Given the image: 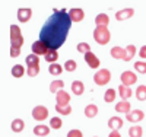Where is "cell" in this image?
Instances as JSON below:
<instances>
[{
    "instance_id": "1",
    "label": "cell",
    "mask_w": 146,
    "mask_h": 137,
    "mask_svg": "<svg viewBox=\"0 0 146 137\" xmlns=\"http://www.w3.org/2000/svg\"><path fill=\"white\" fill-rule=\"evenodd\" d=\"M72 23L73 22L69 16V10L54 9L53 15L45 21L40 31V40L50 50L57 51V48H60L64 44Z\"/></svg>"
},
{
    "instance_id": "2",
    "label": "cell",
    "mask_w": 146,
    "mask_h": 137,
    "mask_svg": "<svg viewBox=\"0 0 146 137\" xmlns=\"http://www.w3.org/2000/svg\"><path fill=\"white\" fill-rule=\"evenodd\" d=\"M94 40L100 45H105L111 40V32L108 31L107 26H96L94 31Z\"/></svg>"
},
{
    "instance_id": "3",
    "label": "cell",
    "mask_w": 146,
    "mask_h": 137,
    "mask_svg": "<svg viewBox=\"0 0 146 137\" xmlns=\"http://www.w3.org/2000/svg\"><path fill=\"white\" fill-rule=\"evenodd\" d=\"M10 44L15 48H21L23 44V36L18 25H10Z\"/></svg>"
},
{
    "instance_id": "4",
    "label": "cell",
    "mask_w": 146,
    "mask_h": 137,
    "mask_svg": "<svg viewBox=\"0 0 146 137\" xmlns=\"http://www.w3.org/2000/svg\"><path fill=\"white\" fill-rule=\"evenodd\" d=\"M110 80H111V71H110L108 69H100L94 74V82L98 86H104Z\"/></svg>"
},
{
    "instance_id": "5",
    "label": "cell",
    "mask_w": 146,
    "mask_h": 137,
    "mask_svg": "<svg viewBox=\"0 0 146 137\" xmlns=\"http://www.w3.org/2000/svg\"><path fill=\"white\" fill-rule=\"evenodd\" d=\"M120 79H121V85L129 86V88H130L131 85H135V83L137 82L136 73H133L131 70H126V71H123V73H121V76H120Z\"/></svg>"
},
{
    "instance_id": "6",
    "label": "cell",
    "mask_w": 146,
    "mask_h": 137,
    "mask_svg": "<svg viewBox=\"0 0 146 137\" xmlns=\"http://www.w3.org/2000/svg\"><path fill=\"white\" fill-rule=\"evenodd\" d=\"M48 117V109L44 105H38L32 109V118L35 121H44Z\"/></svg>"
},
{
    "instance_id": "7",
    "label": "cell",
    "mask_w": 146,
    "mask_h": 137,
    "mask_svg": "<svg viewBox=\"0 0 146 137\" xmlns=\"http://www.w3.org/2000/svg\"><path fill=\"white\" fill-rule=\"evenodd\" d=\"M48 51H50V48H48L41 40L35 41V42L32 44V53L36 54V56H45Z\"/></svg>"
},
{
    "instance_id": "8",
    "label": "cell",
    "mask_w": 146,
    "mask_h": 137,
    "mask_svg": "<svg viewBox=\"0 0 146 137\" xmlns=\"http://www.w3.org/2000/svg\"><path fill=\"white\" fill-rule=\"evenodd\" d=\"M69 16H70L72 22H80L85 18V12L82 7H72L69 10Z\"/></svg>"
},
{
    "instance_id": "9",
    "label": "cell",
    "mask_w": 146,
    "mask_h": 137,
    "mask_svg": "<svg viewBox=\"0 0 146 137\" xmlns=\"http://www.w3.org/2000/svg\"><path fill=\"white\" fill-rule=\"evenodd\" d=\"M126 118H127L129 122H139L145 118V113L140 109H133L129 114H126Z\"/></svg>"
},
{
    "instance_id": "10",
    "label": "cell",
    "mask_w": 146,
    "mask_h": 137,
    "mask_svg": "<svg viewBox=\"0 0 146 137\" xmlns=\"http://www.w3.org/2000/svg\"><path fill=\"white\" fill-rule=\"evenodd\" d=\"M32 16V9L29 7H19L18 9V21L22 22V23H25L31 19Z\"/></svg>"
},
{
    "instance_id": "11",
    "label": "cell",
    "mask_w": 146,
    "mask_h": 137,
    "mask_svg": "<svg viewBox=\"0 0 146 137\" xmlns=\"http://www.w3.org/2000/svg\"><path fill=\"white\" fill-rule=\"evenodd\" d=\"M56 101H57V105H62V107H66V105H70V95L66 92V91H58L56 93Z\"/></svg>"
},
{
    "instance_id": "12",
    "label": "cell",
    "mask_w": 146,
    "mask_h": 137,
    "mask_svg": "<svg viewBox=\"0 0 146 137\" xmlns=\"http://www.w3.org/2000/svg\"><path fill=\"white\" fill-rule=\"evenodd\" d=\"M133 15H135V9L133 7H124V9L118 10L115 13V19L117 21H126V19L131 18Z\"/></svg>"
},
{
    "instance_id": "13",
    "label": "cell",
    "mask_w": 146,
    "mask_h": 137,
    "mask_svg": "<svg viewBox=\"0 0 146 137\" xmlns=\"http://www.w3.org/2000/svg\"><path fill=\"white\" fill-rule=\"evenodd\" d=\"M83 57H85V61L88 63V66L91 69H98L100 67V58L96 57L94 53H86Z\"/></svg>"
},
{
    "instance_id": "14",
    "label": "cell",
    "mask_w": 146,
    "mask_h": 137,
    "mask_svg": "<svg viewBox=\"0 0 146 137\" xmlns=\"http://www.w3.org/2000/svg\"><path fill=\"white\" fill-rule=\"evenodd\" d=\"M123 122H124V121H123V118H120V117L114 115V117H111V118L108 120V127L111 128L113 131H114V130H117V131H118L121 127H123Z\"/></svg>"
},
{
    "instance_id": "15",
    "label": "cell",
    "mask_w": 146,
    "mask_h": 137,
    "mask_svg": "<svg viewBox=\"0 0 146 137\" xmlns=\"http://www.w3.org/2000/svg\"><path fill=\"white\" fill-rule=\"evenodd\" d=\"M111 57L115 60H126V48H121V47H113L111 48Z\"/></svg>"
},
{
    "instance_id": "16",
    "label": "cell",
    "mask_w": 146,
    "mask_h": 137,
    "mask_svg": "<svg viewBox=\"0 0 146 137\" xmlns=\"http://www.w3.org/2000/svg\"><path fill=\"white\" fill-rule=\"evenodd\" d=\"M50 128H51V127L44 126V124H38V126L34 127V134H35V136H41V137L48 136V134H50Z\"/></svg>"
},
{
    "instance_id": "17",
    "label": "cell",
    "mask_w": 146,
    "mask_h": 137,
    "mask_svg": "<svg viewBox=\"0 0 146 137\" xmlns=\"http://www.w3.org/2000/svg\"><path fill=\"white\" fill-rule=\"evenodd\" d=\"M118 93H120V98L123 99V101H127L129 98H131L133 92L129 86H124V85H120L118 86Z\"/></svg>"
},
{
    "instance_id": "18",
    "label": "cell",
    "mask_w": 146,
    "mask_h": 137,
    "mask_svg": "<svg viewBox=\"0 0 146 137\" xmlns=\"http://www.w3.org/2000/svg\"><path fill=\"white\" fill-rule=\"evenodd\" d=\"M85 117H88V118H94L96 117V114H98V107H96L95 104H89L85 107Z\"/></svg>"
},
{
    "instance_id": "19",
    "label": "cell",
    "mask_w": 146,
    "mask_h": 137,
    "mask_svg": "<svg viewBox=\"0 0 146 137\" xmlns=\"http://www.w3.org/2000/svg\"><path fill=\"white\" fill-rule=\"evenodd\" d=\"M115 111L121 114H129L130 113V102L129 101H120L115 105Z\"/></svg>"
},
{
    "instance_id": "20",
    "label": "cell",
    "mask_w": 146,
    "mask_h": 137,
    "mask_svg": "<svg viewBox=\"0 0 146 137\" xmlns=\"http://www.w3.org/2000/svg\"><path fill=\"white\" fill-rule=\"evenodd\" d=\"M95 23H96V26H107V28H108V23H110V18H108V15H105V13L96 15V18H95Z\"/></svg>"
},
{
    "instance_id": "21",
    "label": "cell",
    "mask_w": 146,
    "mask_h": 137,
    "mask_svg": "<svg viewBox=\"0 0 146 137\" xmlns=\"http://www.w3.org/2000/svg\"><path fill=\"white\" fill-rule=\"evenodd\" d=\"M83 91H85V85H83V82H80V80H75L72 83V92L75 93V95H82L83 93Z\"/></svg>"
},
{
    "instance_id": "22",
    "label": "cell",
    "mask_w": 146,
    "mask_h": 137,
    "mask_svg": "<svg viewBox=\"0 0 146 137\" xmlns=\"http://www.w3.org/2000/svg\"><path fill=\"white\" fill-rule=\"evenodd\" d=\"M12 131H15V133H21L23 128H25V122H23V120L21 118H15L13 121H12Z\"/></svg>"
},
{
    "instance_id": "23",
    "label": "cell",
    "mask_w": 146,
    "mask_h": 137,
    "mask_svg": "<svg viewBox=\"0 0 146 137\" xmlns=\"http://www.w3.org/2000/svg\"><path fill=\"white\" fill-rule=\"evenodd\" d=\"M23 74H25V67H23L22 64H15L13 67H12V76L13 77L19 79V77L23 76Z\"/></svg>"
},
{
    "instance_id": "24",
    "label": "cell",
    "mask_w": 146,
    "mask_h": 137,
    "mask_svg": "<svg viewBox=\"0 0 146 137\" xmlns=\"http://www.w3.org/2000/svg\"><path fill=\"white\" fill-rule=\"evenodd\" d=\"M64 88V82L63 80H53L50 83V92L53 93H57L58 91H62Z\"/></svg>"
},
{
    "instance_id": "25",
    "label": "cell",
    "mask_w": 146,
    "mask_h": 137,
    "mask_svg": "<svg viewBox=\"0 0 146 137\" xmlns=\"http://www.w3.org/2000/svg\"><path fill=\"white\" fill-rule=\"evenodd\" d=\"M27 66L28 67H36V66H40V58L36 54H29L27 57Z\"/></svg>"
},
{
    "instance_id": "26",
    "label": "cell",
    "mask_w": 146,
    "mask_h": 137,
    "mask_svg": "<svg viewBox=\"0 0 146 137\" xmlns=\"http://www.w3.org/2000/svg\"><path fill=\"white\" fill-rule=\"evenodd\" d=\"M63 69L64 67H62V64H57V63L48 66V71H50V74H53V76H60L62 71H63Z\"/></svg>"
},
{
    "instance_id": "27",
    "label": "cell",
    "mask_w": 146,
    "mask_h": 137,
    "mask_svg": "<svg viewBox=\"0 0 146 137\" xmlns=\"http://www.w3.org/2000/svg\"><path fill=\"white\" fill-rule=\"evenodd\" d=\"M44 58H45L47 63H51V64H54L56 61H57V58H58V54H57L56 50H50V51H48V53L44 56Z\"/></svg>"
},
{
    "instance_id": "28",
    "label": "cell",
    "mask_w": 146,
    "mask_h": 137,
    "mask_svg": "<svg viewBox=\"0 0 146 137\" xmlns=\"http://www.w3.org/2000/svg\"><path fill=\"white\" fill-rule=\"evenodd\" d=\"M136 98L137 101H146V86L145 85H139L136 89Z\"/></svg>"
},
{
    "instance_id": "29",
    "label": "cell",
    "mask_w": 146,
    "mask_h": 137,
    "mask_svg": "<svg viewBox=\"0 0 146 137\" xmlns=\"http://www.w3.org/2000/svg\"><path fill=\"white\" fill-rule=\"evenodd\" d=\"M135 56H136V47L133 45V44H129L126 47V60L124 61H130Z\"/></svg>"
},
{
    "instance_id": "30",
    "label": "cell",
    "mask_w": 146,
    "mask_h": 137,
    "mask_svg": "<svg viewBox=\"0 0 146 137\" xmlns=\"http://www.w3.org/2000/svg\"><path fill=\"white\" fill-rule=\"evenodd\" d=\"M142 134H143V130H142L140 126H133V127L129 128V136L130 137H142Z\"/></svg>"
},
{
    "instance_id": "31",
    "label": "cell",
    "mask_w": 146,
    "mask_h": 137,
    "mask_svg": "<svg viewBox=\"0 0 146 137\" xmlns=\"http://www.w3.org/2000/svg\"><path fill=\"white\" fill-rule=\"evenodd\" d=\"M50 127H51L53 130H58V128H62V127H63V121H62V118H58V117H53V118L50 120Z\"/></svg>"
},
{
    "instance_id": "32",
    "label": "cell",
    "mask_w": 146,
    "mask_h": 137,
    "mask_svg": "<svg viewBox=\"0 0 146 137\" xmlns=\"http://www.w3.org/2000/svg\"><path fill=\"white\" fill-rule=\"evenodd\" d=\"M114 99H115V91L114 89H107L105 93H104V101L107 104H110V102H113Z\"/></svg>"
},
{
    "instance_id": "33",
    "label": "cell",
    "mask_w": 146,
    "mask_h": 137,
    "mask_svg": "<svg viewBox=\"0 0 146 137\" xmlns=\"http://www.w3.org/2000/svg\"><path fill=\"white\" fill-rule=\"evenodd\" d=\"M56 113L62 114V115H69V114L72 113V107H70V105H66V107L56 105Z\"/></svg>"
},
{
    "instance_id": "34",
    "label": "cell",
    "mask_w": 146,
    "mask_h": 137,
    "mask_svg": "<svg viewBox=\"0 0 146 137\" xmlns=\"http://www.w3.org/2000/svg\"><path fill=\"white\" fill-rule=\"evenodd\" d=\"M76 48H78V51H79V53H82L83 56L86 54V53H91V47H89V44H88V42H79Z\"/></svg>"
},
{
    "instance_id": "35",
    "label": "cell",
    "mask_w": 146,
    "mask_h": 137,
    "mask_svg": "<svg viewBox=\"0 0 146 137\" xmlns=\"http://www.w3.org/2000/svg\"><path fill=\"white\" fill-rule=\"evenodd\" d=\"M76 67H78V64L75 60H67L64 63V70H67V71H75Z\"/></svg>"
},
{
    "instance_id": "36",
    "label": "cell",
    "mask_w": 146,
    "mask_h": 137,
    "mask_svg": "<svg viewBox=\"0 0 146 137\" xmlns=\"http://www.w3.org/2000/svg\"><path fill=\"white\" fill-rule=\"evenodd\" d=\"M135 69L139 71V73H146V63L142 60V61H136L135 63Z\"/></svg>"
},
{
    "instance_id": "37",
    "label": "cell",
    "mask_w": 146,
    "mask_h": 137,
    "mask_svg": "<svg viewBox=\"0 0 146 137\" xmlns=\"http://www.w3.org/2000/svg\"><path fill=\"white\" fill-rule=\"evenodd\" d=\"M38 73H40V66H36V67H28V69H27V74H28L29 77L36 76Z\"/></svg>"
},
{
    "instance_id": "38",
    "label": "cell",
    "mask_w": 146,
    "mask_h": 137,
    "mask_svg": "<svg viewBox=\"0 0 146 137\" xmlns=\"http://www.w3.org/2000/svg\"><path fill=\"white\" fill-rule=\"evenodd\" d=\"M67 137H83V134L80 130H70L67 133Z\"/></svg>"
},
{
    "instance_id": "39",
    "label": "cell",
    "mask_w": 146,
    "mask_h": 137,
    "mask_svg": "<svg viewBox=\"0 0 146 137\" xmlns=\"http://www.w3.org/2000/svg\"><path fill=\"white\" fill-rule=\"evenodd\" d=\"M21 54V48H15V47H10V57H19Z\"/></svg>"
},
{
    "instance_id": "40",
    "label": "cell",
    "mask_w": 146,
    "mask_h": 137,
    "mask_svg": "<svg viewBox=\"0 0 146 137\" xmlns=\"http://www.w3.org/2000/svg\"><path fill=\"white\" fill-rule=\"evenodd\" d=\"M139 56H140L142 58H146V45H143V47L140 48V51H139Z\"/></svg>"
},
{
    "instance_id": "41",
    "label": "cell",
    "mask_w": 146,
    "mask_h": 137,
    "mask_svg": "<svg viewBox=\"0 0 146 137\" xmlns=\"http://www.w3.org/2000/svg\"><path fill=\"white\" fill-rule=\"evenodd\" d=\"M108 137H121V134H120V131L114 130V131H111V133H110V136H108Z\"/></svg>"
}]
</instances>
